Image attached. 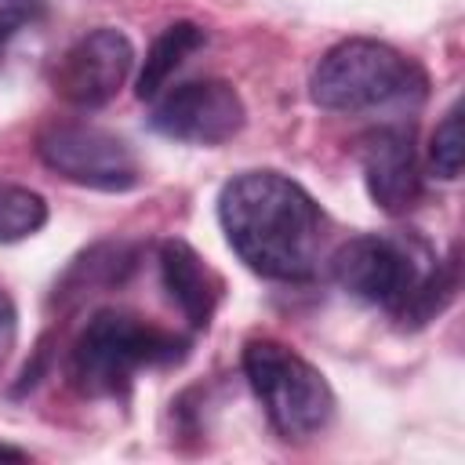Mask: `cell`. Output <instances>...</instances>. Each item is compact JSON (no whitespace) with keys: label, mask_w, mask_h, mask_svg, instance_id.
Masks as SVG:
<instances>
[{"label":"cell","mask_w":465,"mask_h":465,"mask_svg":"<svg viewBox=\"0 0 465 465\" xmlns=\"http://www.w3.org/2000/svg\"><path fill=\"white\" fill-rule=\"evenodd\" d=\"M218 222L236 258L265 280L298 283L320 265V203L280 171H243L229 178L218 193Z\"/></svg>","instance_id":"obj_1"},{"label":"cell","mask_w":465,"mask_h":465,"mask_svg":"<svg viewBox=\"0 0 465 465\" xmlns=\"http://www.w3.org/2000/svg\"><path fill=\"white\" fill-rule=\"evenodd\" d=\"M309 94L331 113H374V109H411L429 94L425 69L396 51L392 44L352 36L334 44L312 69Z\"/></svg>","instance_id":"obj_2"},{"label":"cell","mask_w":465,"mask_h":465,"mask_svg":"<svg viewBox=\"0 0 465 465\" xmlns=\"http://www.w3.org/2000/svg\"><path fill=\"white\" fill-rule=\"evenodd\" d=\"M185 338L124 309H102L69 349V381L84 396H124L142 367L178 363Z\"/></svg>","instance_id":"obj_3"},{"label":"cell","mask_w":465,"mask_h":465,"mask_svg":"<svg viewBox=\"0 0 465 465\" xmlns=\"http://www.w3.org/2000/svg\"><path fill=\"white\" fill-rule=\"evenodd\" d=\"M243 374L283 440H309L334 418V392L327 378L276 338H251L243 345Z\"/></svg>","instance_id":"obj_4"},{"label":"cell","mask_w":465,"mask_h":465,"mask_svg":"<svg viewBox=\"0 0 465 465\" xmlns=\"http://www.w3.org/2000/svg\"><path fill=\"white\" fill-rule=\"evenodd\" d=\"M436 254L418 236H389V232H363L345 240L334 258L331 272L341 291L367 305H381L392 316L407 305V298L418 291L425 272L432 269Z\"/></svg>","instance_id":"obj_5"},{"label":"cell","mask_w":465,"mask_h":465,"mask_svg":"<svg viewBox=\"0 0 465 465\" xmlns=\"http://www.w3.org/2000/svg\"><path fill=\"white\" fill-rule=\"evenodd\" d=\"M36 156L65 182L98 193H127L142 182L134 149L120 134L84 120L44 124L36 134Z\"/></svg>","instance_id":"obj_6"},{"label":"cell","mask_w":465,"mask_h":465,"mask_svg":"<svg viewBox=\"0 0 465 465\" xmlns=\"http://www.w3.org/2000/svg\"><path fill=\"white\" fill-rule=\"evenodd\" d=\"M247 120L243 98L225 80H189L153 105V131L189 145H222L240 134Z\"/></svg>","instance_id":"obj_7"},{"label":"cell","mask_w":465,"mask_h":465,"mask_svg":"<svg viewBox=\"0 0 465 465\" xmlns=\"http://www.w3.org/2000/svg\"><path fill=\"white\" fill-rule=\"evenodd\" d=\"M134 65V47L131 40L113 29H91L87 36H80L54 65V94L76 109H102L105 102L116 98V91L127 84Z\"/></svg>","instance_id":"obj_8"},{"label":"cell","mask_w":465,"mask_h":465,"mask_svg":"<svg viewBox=\"0 0 465 465\" xmlns=\"http://www.w3.org/2000/svg\"><path fill=\"white\" fill-rule=\"evenodd\" d=\"M363 185L385 214H407L421 200V163L414 153V134L407 127L385 124L371 127L356 142Z\"/></svg>","instance_id":"obj_9"},{"label":"cell","mask_w":465,"mask_h":465,"mask_svg":"<svg viewBox=\"0 0 465 465\" xmlns=\"http://www.w3.org/2000/svg\"><path fill=\"white\" fill-rule=\"evenodd\" d=\"M160 280H163V291L171 294V302L182 309V316L196 331L211 323L225 283L185 240H163L160 243Z\"/></svg>","instance_id":"obj_10"},{"label":"cell","mask_w":465,"mask_h":465,"mask_svg":"<svg viewBox=\"0 0 465 465\" xmlns=\"http://www.w3.org/2000/svg\"><path fill=\"white\" fill-rule=\"evenodd\" d=\"M138 254H142L138 243H127V240H105V243L87 247L84 254H76L69 262V269L54 283V305L73 309L102 291L127 283V276L138 265Z\"/></svg>","instance_id":"obj_11"},{"label":"cell","mask_w":465,"mask_h":465,"mask_svg":"<svg viewBox=\"0 0 465 465\" xmlns=\"http://www.w3.org/2000/svg\"><path fill=\"white\" fill-rule=\"evenodd\" d=\"M207 44V33L196 22H171L145 51L142 73H138V87L134 94L145 98H160V91L167 87V80L185 65V58H193L200 47Z\"/></svg>","instance_id":"obj_12"},{"label":"cell","mask_w":465,"mask_h":465,"mask_svg":"<svg viewBox=\"0 0 465 465\" xmlns=\"http://www.w3.org/2000/svg\"><path fill=\"white\" fill-rule=\"evenodd\" d=\"M458 283H461V265H458V247L447 254V258H436L432 269L425 272V280L418 283V291L407 298V305L396 312L400 327H425L432 323L458 294Z\"/></svg>","instance_id":"obj_13"},{"label":"cell","mask_w":465,"mask_h":465,"mask_svg":"<svg viewBox=\"0 0 465 465\" xmlns=\"http://www.w3.org/2000/svg\"><path fill=\"white\" fill-rule=\"evenodd\" d=\"M47 222V203L25 185L0 182V243H18L40 232Z\"/></svg>","instance_id":"obj_14"},{"label":"cell","mask_w":465,"mask_h":465,"mask_svg":"<svg viewBox=\"0 0 465 465\" xmlns=\"http://www.w3.org/2000/svg\"><path fill=\"white\" fill-rule=\"evenodd\" d=\"M461 105L454 102L447 113H443V120L436 124V131H432V142H429V167H432V174L436 178H447V182H454L458 174H461Z\"/></svg>","instance_id":"obj_15"},{"label":"cell","mask_w":465,"mask_h":465,"mask_svg":"<svg viewBox=\"0 0 465 465\" xmlns=\"http://www.w3.org/2000/svg\"><path fill=\"white\" fill-rule=\"evenodd\" d=\"M44 15H47V0H0V54L22 29L40 25Z\"/></svg>","instance_id":"obj_16"},{"label":"cell","mask_w":465,"mask_h":465,"mask_svg":"<svg viewBox=\"0 0 465 465\" xmlns=\"http://www.w3.org/2000/svg\"><path fill=\"white\" fill-rule=\"evenodd\" d=\"M15 338H18V309H15L11 294L0 287V363L15 349Z\"/></svg>","instance_id":"obj_17"},{"label":"cell","mask_w":465,"mask_h":465,"mask_svg":"<svg viewBox=\"0 0 465 465\" xmlns=\"http://www.w3.org/2000/svg\"><path fill=\"white\" fill-rule=\"evenodd\" d=\"M0 461H25V450H18L11 443H0Z\"/></svg>","instance_id":"obj_18"}]
</instances>
